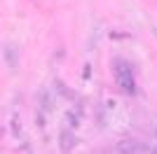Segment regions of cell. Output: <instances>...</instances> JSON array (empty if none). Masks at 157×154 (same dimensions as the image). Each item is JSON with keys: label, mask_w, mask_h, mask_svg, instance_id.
<instances>
[{"label": "cell", "mask_w": 157, "mask_h": 154, "mask_svg": "<svg viewBox=\"0 0 157 154\" xmlns=\"http://www.w3.org/2000/svg\"><path fill=\"white\" fill-rule=\"evenodd\" d=\"M113 72H115V82L122 91L127 94H136V79H134V70H131V65L122 58H113Z\"/></svg>", "instance_id": "cell-1"}, {"label": "cell", "mask_w": 157, "mask_h": 154, "mask_svg": "<svg viewBox=\"0 0 157 154\" xmlns=\"http://www.w3.org/2000/svg\"><path fill=\"white\" fill-rule=\"evenodd\" d=\"M75 145H78V138H75V133H73V128L61 131V142H59V147L63 149V152H68V149H73Z\"/></svg>", "instance_id": "cell-2"}, {"label": "cell", "mask_w": 157, "mask_h": 154, "mask_svg": "<svg viewBox=\"0 0 157 154\" xmlns=\"http://www.w3.org/2000/svg\"><path fill=\"white\" fill-rule=\"evenodd\" d=\"M2 56H5V63L10 65V68H19V49L14 45H5Z\"/></svg>", "instance_id": "cell-3"}, {"label": "cell", "mask_w": 157, "mask_h": 154, "mask_svg": "<svg viewBox=\"0 0 157 154\" xmlns=\"http://www.w3.org/2000/svg\"><path fill=\"white\" fill-rule=\"evenodd\" d=\"M148 149H150L148 145H143L138 140H124L117 145V152H148Z\"/></svg>", "instance_id": "cell-4"}, {"label": "cell", "mask_w": 157, "mask_h": 154, "mask_svg": "<svg viewBox=\"0 0 157 154\" xmlns=\"http://www.w3.org/2000/svg\"><path fill=\"white\" fill-rule=\"evenodd\" d=\"M38 101H40V110H42V112H52V110H54V98H52L49 91L42 89L38 94Z\"/></svg>", "instance_id": "cell-5"}, {"label": "cell", "mask_w": 157, "mask_h": 154, "mask_svg": "<svg viewBox=\"0 0 157 154\" xmlns=\"http://www.w3.org/2000/svg\"><path fill=\"white\" fill-rule=\"evenodd\" d=\"M66 122H68V128H75L80 126V112L78 110H71V112H66Z\"/></svg>", "instance_id": "cell-6"}, {"label": "cell", "mask_w": 157, "mask_h": 154, "mask_svg": "<svg viewBox=\"0 0 157 154\" xmlns=\"http://www.w3.org/2000/svg\"><path fill=\"white\" fill-rule=\"evenodd\" d=\"M56 91H59L61 96H66V98H75V94H73L68 86H63V82H56Z\"/></svg>", "instance_id": "cell-7"}, {"label": "cell", "mask_w": 157, "mask_h": 154, "mask_svg": "<svg viewBox=\"0 0 157 154\" xmlns=\"http://www.w3.org/2000/svg\"><path fill=\"white\" fill-rule=\"evenodd\" d=\"M12 133H14V138H21V122L17 115L12 117Z\"/></svg>", "instance_id": "cell-8"}, {"label": "cell", "mask_w": 157, "mask_h": 154, "mask_svg": "<svg viewBox=\"0 0 157 154\" xmlns=\"http://www.w3.org/2000/svg\"><path fill=\"white\" fill-rule=\"evenodd\" d=\"M82 77H85V79L92 77V65H89V63H85V68H82Z\"/></svg>", "instance_id": "cell-9"}, {"label": "cell", "mask_w": 157, "mask_h": 154, "mask_svg": "<svg viewBox=\"0 0 157 154\" xmlns=\"http://www.w3.org/2000/svg\"><path fill=\"white\" fill-rule=\"evenodd\" d=\"M38 126H45V112L38 110Z\"/></svg>", "instance_id": "cell-10"}]
</instances>
